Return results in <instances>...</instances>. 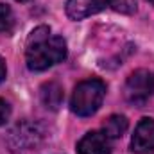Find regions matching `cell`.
I'll list each match as a JSON object with an SVG mask.
<instances>
[{"label": "cell", "instance_id": "7a4b0ae2", "mask_svg": "<svg viewBox=\"0 0 154 154\" xmlns=\"http://www.w3.org/2000/svg\"><path fill=\"white\" fill-rule=\"evenodd\" d=\"M106 95V84L100 79H86L81 81L75 86L72 99H70V109L77 116H91L99 111L102 106Z\"/></svg>", "mask_w": 154, "mask_h": 154}, {"label": "cell", "instance_id": "52a82bcc", "mask_svg": "<svg viewBox=\"0 0 154 154\" xmlns=\"http://www.w3.org/2000/svg\"><path fill=\"white\" fill-rule=\"evenodd\" d=\"M109 2L108 0H68L66 2V14L70 20H84L91 14L100 13L102 9H106Z\"/></svg>", "mask_w": 154, "mask_h": 154}, {"label": "cell", "instance_id": "4fadbf2b", "mask_svg": "<svg viewBox=\"0 0 154 154\" xmlns=\"http://www.w3.org/2000/svg\"><path fill=\"white\" fill-rule=\"evenodd\" d=\"M5 72H7V70H5V61H4V57L0 56V82L5 79Z\"/></svg>", "mask_w": 154, "mask_h": 154}, {"label": "cell", "instance_id": "277c9868", "mask_svg": "<svg viewBox=\"0 0 154 154\" xmlns=\"http://www.w3.org/2000/svg\"><path fill=\"white\" fill-rule=\"evenodd\" d=\"M131 151L136 154H152L154 152V120L142 118L134 129L131 138Z\"/></svg>", "mask_w": 154, "mask_h": 154}, {"label": "cell", "instance_id": "6da1fadb", "mask_svg": "<svg viewBox=\"0 0 154 154\" xmlns=\"http://www.w3.org/2000/svg\"><path fill=\"white\" fill-rule=\"evenodd\" d=\"M66 57V41L61 36H52L47 25L34 29L27 38L25 59L32 72H43Z\"/></svg>", "mask_w": 154, "mask_h": 154}, {"label": "cell", "instance_id": "ba28073f", "mask_svg": "<svg viewBox=\"0 0 154 154\" xmlns=\"http://www.w3.org/2000/svg\"><path fill=\"white\" fill-rule=\"evenodd\" d=\"M39 99L47 109L56 111V109H59V106L63 102V88L54 81L45 82L39 90Z\"/></svg>", "mask_w": 154, "mask_h": 154}, {"label": "cell", "instance_id": "8992f818", "mask_svg": "<svg viewBox=\"0 0 154 154\" xmlns=\"http://www.w3.org/2000/svg\"><path fill=\"white\" fill-rule=\"evenodd\" d=\"M77 154H111V138L102 131H90L77 142Z\"/></svg>", "mask_w": 154, "mask_h": 154}, {"label": "cell", "instance_id": "2e32d148", "mask_svg": "<svg viewBox=\"0 0 154 154\" xmlns=\"http://www.w3.org/2000/svg\"><path fill=\"white\" fill-rule=\"evenodd\" d=\"M108 2H109V0H108Z\"/></svg>", "mask_w": 154, "mask_h": 154}, {"label": "cell", "instance_id": "9a60e30c", "mask_svg": "<svg viewBox=\"0 0 154 154\" xmlns=\"http://www.w3.org/2000/svg\"><path fill=\"white\" fill-rule=\"evenodd\" d=\"M149 2H151V4H154V0H149Z\"/></svg>", "mask_w": 154, "mask_h": 154}, {"label": "cell", "instance_id": "7c38bea8", "mask_svg": "<svg viewBox=\"0 0 154 154\" xmlns=\"http://www.w3.org/2000/svg\"><path fill=\"white\" fill-rule=\"evenodd\" d=\"M9 115H11L9 104H7L4 99H0V125H4V124L9 120Z\"/></svg>", "mask_w": 154, "mask_h": 154}, {"label": "cell", "instance_id": "8fae6325", "mask_svg": "<svg viewBox=\"0 0 154 154\" xmlns=\"http://www.w3.org/2000/svg\"><path fill=\"white\" fill-rule=\"evenodd\" d=\"M13 11L7 4H0V32H5L13 27Z\"/></svg>", "mask_w": 154, "mask_h": 154}, {"label": "cell", "instance_id": "5b68a950", "mask_svg": "<svg viewBox=\"0 0 154 154\" xmlns=\"http://www.w3.org/2000/svg\"><path fill=\"white\" fill-rule=\"evenodd\" d=\"M39 140H41V133L34 124H29V122H22L11 131V143L14 149H20V151L34 149L39 143Z\"/></svg>", "mask_w": 154, "mask_h": 154}, {"label": "cell", "instance_id": "30bf717a", "mask_svg": "<svg viewBox=\"0 0 154 154\" xmlns=\"http://www.w3.org/2000/svg\"><path fill=\"white\" fill-rule=\"evenodd\" d=\"M108 5L122 14H133L136 11V0H109Z\"/></svg>", "mask_w": 154, "mask_h": 154}, {"label": "cell", "instance_id": "5bb4252c", "mask_svg": "<svg viewBox=\"0 0 154 154\" xmlns=\"http://www.w3.org/2000/svg\"><path fill=\"white\" fill-rule=\"evenodd\" d=\"M16 2H29V0H16Z\"/></svg>", "mask_w": 154, "mask_h": 154}, {"label": "cell", "instance_id": "3957f363", "mask_svg": "<svg viewBox=\"0 0 154 154\" xmlns=\"http://www.w3.org/2000/svg\"><path fill=\"white\" fill-rule=\"evenodd\" d=\"M154 93V75L149 70H134L124 84V97L129 104L142 108Z\"/></svg>", "mask_w": 154, "mask_h": 154}, {"label": "cell", "instance_id": "9c48e42d", "mask_svg": "<svg viewBox=\"0 0 154 154\" xmlns=\"http://www.w3.org/2000/svg\"><path fill=\"white\" fill-rule=\"evenodd\" d=\"M127 125H129V122L124 115H111L102 124V133L108 138H120L127 131Z\"/></svg>", "mask_w": 154, "mask_h": 154}]
</instances>
